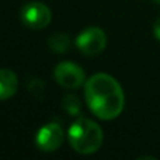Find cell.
I'll return each mask as SVG.
<instances>
[{
    "label": "cell",
    "mask_w": 160,
    "mask_h": 160,
    "mask_svg": "<svg viewBox=\"0 0 160 160\" xmlns=\"http://www.w3.org/2000/svg\"><path fill=\"white\" fill-rule=\"evenodd\" d=\"M84 96L90 111L100 119H115L124 110V90L121 84L107 73L91 76L84 83Z\"/></svg>",
    "instance_id": "1"
},
{
    "label": "cell",
    "mask_w": 160,
    "mask_h": 160,
    "mask_svg": "<svg viewBox=\"0 0 160 160\" xmlns=\"http://www.w3.org/2000/svg\"><path fill=\"white\" fill-rule=\"evenodd\" d=\"M102 129L88 118H78L68 131V139L73 150L80 155L96 153L102 145Z\"/></svg>",
    "instance_id": "2"
},
{
    "label": "cell",
    "mask_w": 160,
    "mask_h": 160,
    "mask_svg": "<svg viewBox=\"0 0 160 160\" xmlns=\"http://www.w3.org/2000/svg\"><path fill=\"white\" fill-rule=\"evenodd\" d=\"M52 20L51 8L41 2H28L20 10V21L30 30H44Z\"/></svg>",
    "instance_id": "3"
},
{
    "label": "cell",
    "mask_w": 160,
    "mask_h": 160,
    "mask_svg": "<svg viewBox=\"0 0 160 160\" xmlns=\"http://www.w3.org/2000/svg\"><path fill=\"white\" fill-rule=\"evenodd\" d=\"M76 47L83 55L97 56L107 47V35L98 27H88L78 35Z\"/></svg>",
    "instance_id": "4"
},
{
    "label": "cell",
    "mask_w": 160,
    "mask_h": 160,
    "mask_svg": "<svg viewBox=\"0 0 160 160\" xmlns=\"http://www.w3.org/2000/svg\"><path fill=\"white\" fill-rule=\"evenodd\" d=\"M53 78L59 86L68 90L79 88L86 83L84 70L79 65L72 63V62H61L59 65H56L53 70Z\"/></svg>",
    "instance_id": "5"
},
{
    "label": "cell",
    "mask_w": 160,
    "mask_h": 160,
    "mask_svg": "<svg viewBox=\"0 0 160 160\" xmlns=\"http://www.w3.org/2000/svg\"><path fill=\"white\" fill-rule=\"evenodd\" d=\"M63 139L65 133L61 125L49 122L38 131L35 136V143L37 148L42 152H55L63 143Z\"/></svg>",
    "instance_id": "6"
},
{
    "label": "cell",
    "mask_w": 160,
    "mask_h": 160,
    "mask_svg": "<svg viewBox=\"0 0 160 160\" xmlns=\"http://www.w3.org/2000/svg\"><path fill=\"white\" fill-rule=\"evenodd\" d=\"M18 90L17 75L10 69H0V101L8 100Z\"/></svg>",
    "instance_id": "7"
},
{
    "label": "cell",
    "mask_w": 160,
    "mask_h": 160,
    "mask_svg": "<svg viewBox=\"0 0 160 160\" xmlns=\"http://www.w3.org/2000/svg\"><path fill=\"white\" fill-rule=\"evenodd\" d=\"M70 45H72L70 37L65 32H56V34H53V35H51L49 39H48V47H49V49L55 53H59V55L68 52Z\"/></svg>",
    "instance_id": "8"
},
{
    "label": "cell",
    "mask_w": 160,
    "mask_h": 160,
    "mask_svg": "<svg viewBox=\"0 0 160 160\" xmlns=\"http://www.w3.org/2000/svg\"><path fill=\"white\" fill-rule=\"evenodd\" d=\"M63 108L68 114H70L72 117H78L82 112V102H80L79 97L73 93H69L63 97Z\"/></svg>",
    "instance_id": "9"
},
{
    "label": "cell",
    "mask_w": 160,
    "mask_h": 160,
    "mask_svg": "<svg viewBox=\"0 0 160 160\" xmlns=\"http://www.w3.org/2000/svg\"><path fill=\"white\" fill-rule=\"evenodd\" d=\"M153 35H155L156 39L160 41V17L155 21V24H153Z\"/></svg>",
    "instance_id": "10"
},
{
    "label": "cell",
    "mask_w": 160,
    "mask_h": 160,
    "mask_svg": "<svg viewBox=\"0 0 160 160\" xmlns=\"http://www.w3.org/2000/svg\"><path fill=\"white\" fill-rule=\"evenodd\" d=\"M152 2H153V3H156L158 6H160V0H152Z\"/></svg>",
    "instance_id": "11"
}]
</instances>
